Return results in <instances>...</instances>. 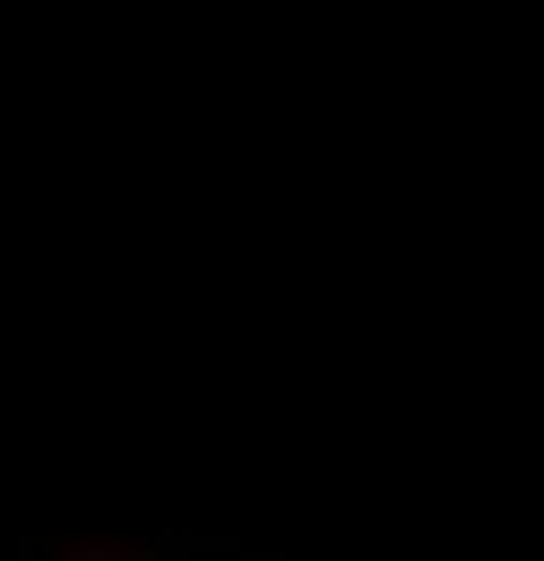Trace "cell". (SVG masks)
<instances>
[{
  "instance_id": "1",
  "label": "cell",
  "mask_w": 544,
  "mask_h": 561,
  "mask_svg": "<svg viewBox=\"0 0 544 561\" xmlns=\"http://www.w3.org/2000/svg\"><path fill=\"white\" fill-rule=\"evenodd\" d=\"M61 561H122V553H61Z\"/></svg>"
}]
</instances>
